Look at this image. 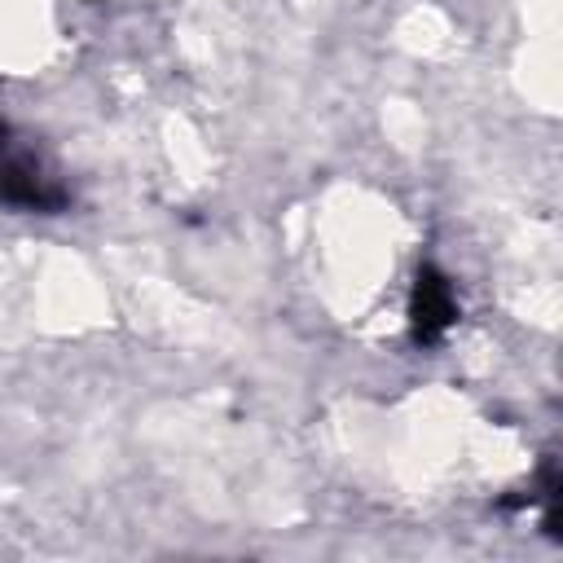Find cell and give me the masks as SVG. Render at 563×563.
Listing matches in <instances>:
<instances>
[{
    "label": "cell",
    "mask_w": 563,
    "mask_h": 563,
    "mask_svg": "<svg viewBox=\"0 0 563 563\" xmlns=\"http://www.w3.org/2000/svg\"><path fill=\"white\" fill-rule=\"evenodd\" d=\"M0 194L22 207H57L62 202V189H53L48 176L40 172V163L9 136L4 119H0Z\"/></svg>",
    "instance_id": "1"
},
{
    "label": "cell",
    "mask_w": 563,
    "mask_h": 563,
    "mask_svg": "<svg viewBox=\"0 0 563 563\" xmlns=\"http://www.w3.org/2000/svg\"><path fill=\"white\" fill-rule=\"evenodd\" d=\"M418 317H413V325H418V339H435L449 321H453V295H449V286L435 277V273H422L418 277V308H413Z\"/></svg>",
    "instance_id": "2"
}]
</instances>
